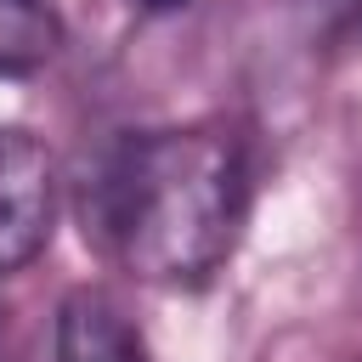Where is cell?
<instances>
[{
    "mask_svg": "<svg viewBox=\"0 0 362 362\" xmlns=\"http://www.w3.org/2000/svg\"><path fill=\"white\" fill-rule=\"evenodd\" d=\"M62 45L57 0H0V79L40 74Z\"/></svg>",
    "mask_w": 362,
    "mask_h": 362,
    "instance_id": "4",
    "label": "cell"
},
{
    "mask_svg": "<svg viewBox=\"0 0 362 362\" xmlns=\"http://www.w3.org/2000/svg\"><path fill=\"white\" fill-rule=\"evenodd\" d=\"M141 11H153V17H164V11H181V6H192V0H136Z\"/></svg>",
    "mask_w": 362,
    "mask_h": 362,
    "instance_id": "5",
    "label": "cell"
},
{
    "mask_svg": "<svg viewBox=\"0 0 362 362\" xmlns=\"http://www.w3.org/2000/svg\"><path fill=\"white\" fill-rule=\"evenodd\" d=\"M57 226V158L51 147L23 130L0 124V277L28 272Z\"/></svg>",
    "mask_w": 362,
    "mask_h": 362,
    "instance_id": "2",
    "label": "cell"
},
{
    "mask_svg": "<svg viewBox=\"0 0 362 362\" xmlns=\"http://www.w3.org/2000/svg\"><path fill=\"white\" fill-rule=\"evenodd\" d=\"M51 362H147V345L102 288H74L57 311Z\"/></svg>",
    "mask_w": 362,
    "mask_h": 362,
    "instance_id": "3",
    "label": "cell"
},
{
    "mask_svg": "<svg viewBox=\"0 0 362 362\" xmlns=\"http://www.w3.org/2000/svg\"><path fill=\"white\" fill-rule=\"evenodd\" d=\"M249 153L226 124L124 136L90 187V232L147 288H204L238 249Z\"/></svg>",
    "mask_w": 362,
    "mask_h": 362,
    "instance_id": "1",
    "label": "cell"
}]
</instances>
